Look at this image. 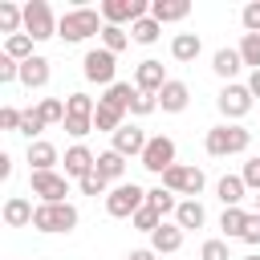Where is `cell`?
I'll use <instances>...</instances> for the list:
<instances>
[{
	"instance_id": "obj_1",
	"label": "cell",
	"mask_w": 260,
	"mask_h": 260,
	"mask_svg": "<svg viewBox=\"0 0 260 260\" xmlns=\"http://www.w3.org/2000/svg\"><path fill=\"white\" fill-rule=\"evenodd\" d=\"M203 146H207V154H211V158L244 154V150L252 146V130H248V126H240V122H219V126H211V130H207Z\"/></svg>"
},
{
	"instance_id": "obj_2",
	"label": "cell",
	"mask_w": 260,
	"mask_h": 260,
	"mask_svg": "<svg viewBox=\"0 0 260 260\" xmlns=\"http://www.w3.org/2000/svg\"><path fill=\"white\" fill-rule=\"evenodd\" d=\"M102 28H106V20H102V8H69L65 16H61V24H57V37L65 41V45H77V41H89L93 32L102 37Z\"/></svg>"
},
{
	"instance_id": "obj_3",
	"label": "cell",
	"mask_w": 260,
	"mask_h": 260,
	"mask_svg": "<svg viewBox=\"0 0 260 260\" xmlns=\"http://www.w3.org/2000/svg\"><path fill=\"white\" fill-rule=\"evenodd\" d=\"M32 228L45 232V236H69L77 228V207L73 203H37V215H32Z\"/></svg>"
},
{
	"instance_id": "obj_4",
	"label": "cell",
	"mask_w": 260,
	"mask_h": 260,
	"mask_svg": "<svg viewBox=\"0 0 260 260\" xmlns=\"http://www.w3.org/2000/svg\"><path fill=\"white\" fill-rule=\"evenodd\" d=\"M142 207H146V191L138 183H118L106 195V215H114V219H134Z\"/></svg>"
},
{
	"instance_id": "obj_5",
	"label": "cell",
	"mask_w": 260,
	"mask_h": 260,
	"mask_svg": "<svg viewBox=\"0 0 260 260\" xmlns=\"http://www.w3.org/2000/svg\"><path fill=\"white\" fill-rule=\"evenodd\" d=\"M57 16H53V8L45 4V0H28L24 4V32L32 37V41H49V37H57Z\"/></svg>"
},
{
	"instance_id": "obj_6",
	"label": "cell",
	"mask_w": 260,
	"mask_h": 260,
	"mask_svg": "<svg viewBox=\"0 0 260 260\" xmlns=\"http://www.w3.org/2000/svg\"><path fill=\"white\" fill-rule=\"evenodd\" d=\"M158 179H162V187H167V191L187 195V199H195V195L203 191V171H199V167H183V162H175V167H171V171H162Z\"/></svg>"
},
{
	"instance_id": "obj_7",
	"label": "cell",
	"mask_w": 260,
	"mask_h": 260,
	"mask_svg": "<svg viewBox=\"0 0 260 260\" xmlns=\"http://www.w3.org/2000/svg\"><path fill=\"white\" fill-rule=\"evenodd\" d=\"M28 183H32V195H37L41 203H69V199H65V195H69V179L57 175V171H32Z\"/></svg>"
},
{
	"instance_id": "obj_8",
	"label": "cell",
	"mask_w": 260,
	"mask_h": 260,
	"mask_svg": "<svg viewBox=\"0 0 260 260\" xmlns=\"http://www.w3.org/2000/svg\"><path fill=\"white\" fill-rule=\"evenodd\" d=\"M215 106H219V114H223L228 122H240V118L252 110V89H248V85H240V81H232V85H223V89H219Z\"/></svg>"
},
{
	"instance_id": "obj_9",
	"label": "cell",
	"mask_w": 260,
	"mask_h": 260,
	"mask_svg": "<svg viewBox=\"0 0 260 260\" xmlns=\"http://www.w3.org/2000/svg\"><path fill=\"white\" fill-rule=\"evenodd\" d=\"M142 16H150V4L146 0H102V20L106 24H134V20H142Z\"/></svg>"
},
{
	"instance_id": "obj_10",
	"label": "cell",
	"mask_w": 260,
	"mask_h": 260,
	"mask_svg": "<svg viewBox=\"0 0 260 260\" xmlns=\"http://www.w3.org/2000/svg\"><path fill=\"white\" fill-rule=\"evenodd\" d=\"M114 69H118V61H114V53L110 49H89L85 53V61H81V73H85V81H98V85H114Z\"/></svg>"
},
{
	"instance_id": "obj_11",
	"label": "cell",
	"mask_w": 260,
	"mask_h": 260,
	"mask_svg": "<svg viewBox=\"0 0 260 260\" xmlns=\"http://www.w3.org/2000/svg\"><path fill=\"white\" fill-rule=\"evenodd\" d=\"M150 175H162V171H171L175 167V142L167 138V134H154L150 142H146V150H142V158H138Z\"/></svg>"
},
{
	"instance_id": "obj_12",
	"label": "cell",
	"mask_w": 260,
	"mask_h": 260,
	"mask_svg": "<svg viewBox=\"0 0 260 260\" xmlns=\"http://www.w3.org/2000/svg\"><path fill=\"white\" fill-rule=\"evenodd\" d=\"M61 162H65V179H77V183H81L85 175H93V167H98V154H93L85 142H73V146L65 150V158H61Z\"/></svg>"
},
{
	"instance_id": "obj_13",
	"label": "cell",
	"mask_w": 260,
	"mask_h": 260,
	"mask_svg": "<svg viewBox=\"0 0 260 260\" xmlns=\"http://www.w3.org/2000/svg\"><path fill=\"white\" fill-rule=\"evenodd\" d=\"M171 77H167V69H162V61H138V69H134V89H142V93H154L158 98V89L167 85Z\"/></svg>"
},
{
	"instance_id": "obj_14",
	"label": "cell",
	"mask_w": 260,
	"mask_h": 260,
	"mask_svg": "<svg viewBox=\"0 0 260 260\" xmlns=\"http://www.w3.org/2000/svg\"><path fill=\"white\" fill-rule=\"evenodd\" d=\"M110 138H114V146H110V150H118L122 158H130V154H138V158H142V150H146V142H150V138L142 134V126H134V122H126V126H122L118 134H110Z\"/></svg>"
},
{
	"instance_id": "obj_15",
	"label": "cell",
	"mask_w": 260,
	"mask_h": 260,
	"mask_svg": "<svg viewBox=\"0 0 260 260\" xmlns=\"http://www.w3.org/2000/svg\"><path fill=\"white\" fill-rule=\"evenodd\" d=\"M187 102H191L187 81H167V85L158 89V110H167V114H183Z\"/></svg>"
},
{
	"instance_id": "obj_16",
	"label": "cell",
	"mask_w": 260,
	"mask_h": 260,
	"mask_svg": "<svg viewBox=\"0 0 260 260\" xmlns=\"http://www.w3.org/2000/svg\"><path fill=\"white\" fill-rule=\"evenodd\" d=\"M0 215H4V223H8V228H28V223H32V215H37V207H32L24 195H8Z\"/></svg>"
},
{
	"instance_id": "obj_17",
	"label": "cell",
	"mask_w": 260,
	"mask_h": 260,
	"mask_svg": "<svg viewBox=\"0 0 260 260\" xmlns=\"http://www.w3.org/2000/svg\"><path fill=\"white\" fill-rule=\"evenodd\" d=\"M191 12V0H150V16L158 24H175V20H187Z\"/></svg>"
},
{
	"instance_id": "obj_18",
	"label": "cell",
	"mask_w": 260,
	"mask_h": 260,
	"mask_svg": "<svg viewBox=\"0 0 260 260\" xmlns=\"http://www.w3.org/2000/svg\"><path fill=\"white\" fill-rule=\"evenodd\" d=\"M20 85H28V89H45L49 85V57H28L24 65H20Z\"/></svg>"
},
{
	"instance_id": "obj_19",
	"label": "cell",
	"mask_w": 260,
	"mask_h": 260,
	"mask_svg": "<svg viewBox=\"0 0 260 260\" xmlns=\"http://www.w3.org/2000/svg\"><path fill=\"white\" fill-rule=\"evenodd\" d=\"M122 126H126V110H118V106H110V102H102V98H98V110H93V130L118 134Z\"/></svg>"
},
{
	"instance_id": "obj_20",
	"label": "cell",
	"mask_w": 260,
	"mask_h": 260,
	"mask_svg": "<svg viewBox=\"0 0 260 260\" xmlns=\"http://www.w3.org/2000/svg\"><path fill=\"white\" fill-rule=\"evenodd\" d=\"M57 162H61V154H57L53 142H45V138L28 142V167H32V171H53Z\"/></svg>"
},
{
	"instance_id": "obj_21",
	"label": "cell",
	"mask_w": 260,
	"mask_h": 260,
	"mask_svg": "<svg viewBox=\"0 0 260 260\" xmlns=\"http://www.w3.org/2000/svg\"><path fill=\"white\" fill-rule=\"evenodd\" d=\"M203 219H207V211H203V203H199V199H179V207H175V223H179L183 232L203 228Z\"/></svg>"
},
{
	"instance_id": "obj_22",
	"label": "cell",
	"mask_w": 260,
	"mask_h": 260,
	"mask_svg": "<svg viewBox=\"0 0 260 260\" xmlns=\"http://www.w3.org/2000/svg\"><path fill=\"white\" fill-rule=\"evenodd\" d=\"M150 248H154L158 256H167V252H179V248H183V228H179V223H167V219H162V228H158V232L150 236Z\"/></svg>"
},
{
	"instance_id": "obj_23",
	"label": "cell",
	"mask_w": 260,
	"mask_h": 260,
	"mask_svg": "<svg viewBox=\"0 0 260 260\" xmlns=\"http://www.w3.org/2000/svg\"><path fill=\"white\" fill-rule=\"evenodd\" d=\"M211 69L232 85V77L244 69V57H240V49H215V57H211Z\"/></svg>"
},
{
	"instance_id": "obj_24",
	"label": "cell",
	"mask_w": 260,
	"mask_h": 260,
	"mask_svg": "<svg viewBox=\"0 0 260 260\" xmlns=\"http://www.w3.org/2000/svg\"><path fill=\"white\" fill-rule=\"evenodd\" d=\"M199 49H203V41H199V32H175V41H171V57L175 61H195L199 57Z\"/></svg>"
},
{
	"instance_id": "obj_25",
	"label": "cell",
	"mask_w": 260,
	"mask_h": 260,
	"mask_svg": "<svg viewBox=\"0 0 260 260\" xmlns=\"http://www.w3.org/2000/svg\"><path fill=\"white\" fill-rule=\"evenodd\" d=\"M215 195H219V203H223V207H240V199L248 195V187H244V179H240V175H223V179L215 183Z\"/></svg>"
},
{
	"instance_id": "obj_26",
	"label": "cell",
	"mask_w": 260,
	"mask_h": 260,
	"mask_svg": "<svg viewBox=\"0 0 260 260\" xmlns=\"http://www.w3.org/2000/svg\"><path fill=\"white\" fill-rule=\"evenodd\" d=\"M248 211L244 207H223V215H219V228H223V236L228 240H244V228H248Z\"/></svg>"
},
{
	"instance_id": "obj_27",
	"label": "cell",
	"mask_w": 260,
	"mask_h": 260,
	"mask_svg": "<svg viewBox=\"0 0 260 260\" xmlns=\"http://www.w3.org/2000/svg\"><path fill=\"white\" fill-rule=\"evenodd\" d=\"M93 171H98V175H102L106 183H114V179H122V175H126V158H122L118 150H102V154H98V167H93Z\"/></svg>"
},
{
	"instance_id": "obj_28",
	"label": "cell",
	"mask_w": 260,
	"mask_h": 260,
	"mask_svg": "<svg viewBox=\"0 0 260 260\" xmlns=\"http://www.w3.org/2000/svg\"><path fill=\"white\" fill-rule=\"evenodd\" d=\"M20 28H24V8H20V4H12V0H4V4H0V32L16 37Z\"/></svg>"
},
{
	"instance_id": "obj_29",
	"label": "cell",
	"mask_w": 260,
	"mask_h": 260,
	"mask_svg": "<svg viewBox=\"0 0 260 260\" xmlns=\"http://www.w3.org/2000/svg\"><path fill=\"white\" fill-rule=\"evenodd\" d=\"M158 32H162V24H158L154 16H142V20L130 24V41H138V45H154Z\"/></svg>"
},
{
	"instance_id": "obj_30",
	"label": "cell",
	"mask_w": 260,
	"mask_h": 260,
	"mask_svg": "<svg viewBox=\"0 0 260 260\" xmlns=\"http://www.w3.org/2000/svg\"><path fill=\"white\" fill-rule=\"evenodd\" d=\"M134 93H138V89H134L130 81H114V85L102 93V102H110V106H118V110H126V114H130V102H134Z\"/></svg>"
},
{
	"instance_id": "obj_31",
	"label": "cell",
	"mask_w": 260,
	"mask_h": 260,
	"mask_svg": "<svg viewBox=\"0 0 260 260\" xmlns=\"http://www.w3.org/2000/svg\"><path fill=\"white\" fill-rule=\"evenodd\" d=\"M93 110H98V102L89 93H81V89L65 98V118H93Z\"/></svg>"
},
{
	"instance_id": "obj_32",
	"label": "cell",
	"mask_w": 260,
	"mask_h": 260,
	"mask_svg": "<svg viewBox=\"0 0 260 260\" xmlns=\"http://www.w3.org/2000/svg\"><path fill=\"white\" fill-rule=\"evenodd\" d=\"M4 53H8L12 61H20V65H24L28 57H37V53H32V37H28V32H16V37H8V41H4Z\"/></svg>"
},
{
	"instance_id": "obj_33",
	"label": "cell",
	"mask_w": 260,
	"mask_h": 260,
	"mask_svg": "<svg viewBox=\"0 0 260 260\" xmlns=\"http://www.w3.org/2000/svg\"><path fill=\"white\" fill-rule=\"evenodd\" d=\"M146 207H154L158 215H167V211H175V207H179V199H175V191H167V187L158 183V187H150V191H146Z\"/></svg>"
},
{
	"instance_id": "obj_34",
	"label": "cell",
	"mask_w": 260,
	"mask_h": 260,
	"mask_svg": "<svg viewBox=\"0 0 260 260\" xmlns=\"http://www.w3.org/2000/svg\"><path fill=\"white\" fill-rule=\"evenodd\" d=\"M37 114L45 118V126H65V102L61 98H41Z\"/></svg>"
},
{
	"instance_id": "obj_35",
	"label": "cell",
	"mask_w": 260,
	"mask_h": 260,
	"mask_svg": "<svg viewBox=\"0 0 260 260\" xmlns=\"http://www.w3.org/2000/svg\"><path fill=\"white\" fill-rule=\"evenodd\" d=\"M126 45H130V32H126V28H118V24H106V28H102V49H110V53L118 57Z\"/></svg>"
},
{
	"instance_id": "obj_36",
	"label": "cell",
	"mask_w": 260,
	"mask_h": 260,
	"mask_svg": "<svg viewBox=\"0 0 260 260\" xmlns=\"http://www.w3.org/2000/svg\"><path fill=\"white\" fill-rule=\"evenodd\" d=\"M240 57H244L248 69H260V32H244V41H240Z\"/></svg>"
},
{
	"instance_id": "obj_37",
	"label": "cell",
	"mask_w": 260,
	"mask_h": 260,
	"mask_svg": "<svg viewBox=\"0 0 260 260\" xmlns=\"http://www.w3.org/2000/svg\"><path fill=\"white\" fill-rule=\"evenodd\" d=\"M130 223H134V228H138V232H146V236H154V232H158V228H162V215H158V211H154V207H142V211H138V215H134V219H130Z\"/></svg>"
},
{
	"instance_id": "obj_38",
	"label": "cell",
	"mask_w": 260,
	"mask_h": 260,
	"mask_svg": "<svg viewBox=\"0 0 260 260\" xmlns=\"http://www.w3.org/2000/svg\"><path fill=\"white\" fill-rule=\"evenodd\" d=\"M154 110H158V98L138 89V93H134V102H130V114H134V118H146V114H154Z\"/></svg>"
},
{
	"instance_id": "obj_39",
	"label": "cell",
	"mask_w": 260,
	"mask_h": 260,
	"mask_svg": "<svg viewBox=\"0 0 260 260\" xmlns=\"http://www.w3.org/2000/svg\"><path fill=\"white\" fill-rule=\"evenodd\" d=\"M45 130V118L37 114V110H24V118H20V134L28 138V142H37V134Z\"/></svg>"
},
{
	"instance_id": "obj_40",
	"label": "cell",
	"mask_w": 260,
	"mask_h": 260,
	"mask_svg": "<svg viewBox=\"0 0 260 260\" xmlns=\"http://www.w3.org/2000/svg\"><path fill=\"white\" fill-rule=\"evenodd\" d=\"M106 187H110V183H106V179H102L98 171H93V175H85V179L77 183V191H81V195H93V199H98V195H110Z\"/></svg>"
},
{
	"instance_id": "obj_41",
	"label": "cell",
	"mask_w": 260,
	"mask_h": 260,
	"mask_svg": "<svg viewBox=\"0 0 260 260\" xmlns=\"http://www.w3.org/2000/svg\"><path fill=\"white\" fill-rule=\"evenodd\" d=\"M199 260H232V252H228V240H207V244L199 248Z\"/></svg>"
},
{
	"instance_id": "obj_42",
	"label": "cell",
	"mask_w": 260,
	"mask_h": 260,
	"mask_svg": "<svg viewBox=\"0 0 260 260\" xmlns=\"http://www.w3.org/2000/svg\"><path fill=\"white\" fill-rule=\"evenodd\" d=\"M240 179H244V187H248L252 195H260V154H256L252 162H244V171H240Z\"/></svg>"
},
{
	"instance_id": "obj_43",
	"label": "cell",
	"mask_w": 260,
	"mask_h": 260,
	"mask_svg": "<svg viewBox=\"0 0 260 260\" xmlns=\"http://www.w3.org/2000/svg\"><path fill=\"white\" fill-rule=\"evenodd\" d=\"M8 81H20V61H12L8 53H0V85Z\"/></svg>"
},
{
	"instance_id": "obj_44",
	"label": "cell",
	"mask_w": 260,
	"mask_h": 260,
	"mask_svg": "<svg viewBox=\"0 0 260 260\" xmlns=\"http://www.w3.org/2000/svg\"><path fill=\"white\" fill-rule=\"evenodd\" d=\"M89 130H93V118H65V134H69V138H77V142H81Z\"/></svg>"
},
{
	"instance_id": "obj_45",
	"label": "cell",
	"mask_w": 260,
	"mask_h": 260,
	"mask_svg": "<svg viewBox=\"0 0 260 260\" xmlns=\"http://www.w3.org/2000/svg\"><path fill=\"white\" fill-rule=\"evenodd\" d=\"M240 20H244V32H260V0H252V4H244V12H240Z\"/></svg>"
},
{
	"instance_id": "obj_46",
	"label": "cell",
	"mask_w": 260,
	"mask_h": 260,
	"mask_svg": "<svg viewBox=\"0 0 260 260\" xmlns=\"http://www.w3.org/2000/svg\"><path fill=\"white\" fill-rule=\"evenodd\" d=\"M20 118H24V110H16V106H4V110H0V126H4V130H16V134H20Z\"/></svg>"
},
{
	"instance_id": "obj_47",
	"label": "cell",
	"mask_w": 260,
	"mask_h": 260,
	"mask_svg": "<svg viewBox=\"0 0 260 260\" xmlns=\"http://www.w3.org/2000/svg\"><path fill=\"white\" fill-rule=\"evenodd\" d=\"M244 244L260 248V215H252V219H248V228H244Z\"/></svg>"
},
{
	"instance_id": "obj_48",
	"label": "cell",
	"mask_w": 260,
	"mask_h": 260,
	"mask_svg": "<svg viewBox=\"0 0 260 260\" xmlns=\"http://www.w3.org/2000/svg\"><path fill=\"white\" fill-rule=\"evenodd\" d=\"M126 260H158V252H154V248H134Z\"/></svg>"
},
{
	"instance_id": "obj_49",
	"label": "cell",
	"mask_w": 260,
	"mask_h": 260,
	"mask_svg": "<svg viewBox=\"0 0 260 260\" xmlns=\"http://www.w3.org/2000/svg\"><path fill=\"white\" fill-rule=\"evenodd\" d=\"M0 179H12V154H0Z\"/></svg>"
},
{
	"instance_id": "obj_50",
	"label": "cell",
	"mask_w": 260,
	"mask_h": 260,
	"mask_svg": "<svg viewBox=\"0 0 260 260\" xmlns=\"http://www.w3.org/2000/svg\"><path fill=\"white\" fill-rule=\"evenodd\" d=\"M248 89H252V98H260V69H252V77H248Z\"/></svg>"
},
{
	"instance_id": "obj_51",
	"label": "cell",
	"mask_w": 260,
	"mask_h": 260,
	"mask_svg": "<svg viewBox=\"0 0 260 260\" xmlns=\"http://www.w3.org/2000/svg\"><path fill=\"white\" fill-rule=\"evenodd\" d=\"M256 215H260V195H256Z\"/></svg>"
},
{
	"instance_id": "obj_52",
	"label": "cell",
	"mask_w": 260,
	"mask_h": 260,
	"mask_svg": "<svg viewBox=\"0 0 260 260\" xmlns=\"http://www.w3.org/2000/svg\"><path fill=\"white\" fill-rule=\"evenodd\" d=\"M244 260H260V256H244Z\"/></svg>"
}]
</instances>
